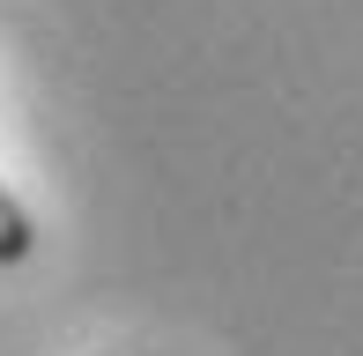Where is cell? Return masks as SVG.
<instances>
[{
  "label": "cell",
  "mask_w": 363,
  "mask_h": 356,
  "mask_svg": "<svg viewBox=\"0 0 363 356\" xmlns=\"http://www.w3.org/2000/svg\"><path fill=\"white\" fill-rule=\"evenodd\" d=\"M30 245H38V223H30V208L15 201L8 186H0V267L30 260Z\"/></svg>",
  "instance_id": "obj_1"
}]
</instances>
